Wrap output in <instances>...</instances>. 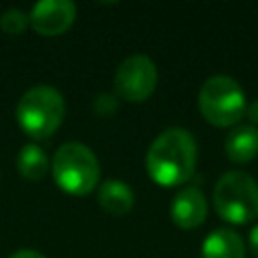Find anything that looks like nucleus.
<instances>
[{"label": "nucleus", "mask_w": 258, "mask_h": 258, "mask_svg": "<svg viewBox=\"0 0 258 258\" xmlns=\"http://www.w3.org/2000/svg\"><path fill=\"white\" fill-rule=\"evenodd\" d=\"M198 107L208 123L216 127H234L246 115L248 105L238 81L228 75H214L202 85Z\"/></svg>", "instance_id": "39448f33"}, {"label": "nucleus", "mask_w": 258, "mask_h": 258, "mask_svg": "<svg viewBox=\"0 0 258 258\" xmlns=\"http://www.w3.org/2000/svg\"><path fill=\"white\" fill-rule=\"evenodd\" d=\"M115 95L139 103L145 101L157 85V67L147 54L127 56L115 71Z\"/></svg>", "instance_id": "423d86ee"}, {"label": "nucleus", "mask_w": 258, "mask_h": 258, "mask_svg": "<svg viewBox=\"0 0 258 258\" xmlns=\"http://www.w3.org/2000/svg\"><path fill=\"white\" fill-rule=\"evenodd\" d=\"M93 107H95V113H99V115H113V113L117 111V107H119L117 95H111V93H101V95L95 99Z\"/></svg>", "instance_id": "4468645a"}, {"label": "nucleus", "mask_w": 258, "mask_h": 258, "mask_svg": "<svg viewBox=\"0 0 258 258\" xmlns=\"http://www.w3.org/2000/svg\"><path fill=\"white\" fill-rule=\"evenodd\" d=\"M202 258H244L246 246L232 228H218L210 232L202 244Z\"/></svg>", "instance_id": "1a4fd4ad"}, {"label": "nucleus", "mask_w": 258, "mask_h": 258, "mask_svg": "<svg viewBox=\"0 0 258 258\" xmlns=\"http://www.w3.org/2000/svg\"><path fill=\"white\" fill-rule=\"evenodd\" d=\"M10 258H46V256L40 254V252H36V250H28V248H24V250H16Z\"/></svg>", "instance_id": "f3484780"}, {"label": "nucleus", "mask_w": 258, "mask_h": 258, "mask_svg": "<svg viewBox=\"0 0 258 258\" xmlns=\"http://www.w3.org/2000/svg\"><path fill=\"white\" fill-rule=\"evenodd\" d=\"M64 119V99L48 85H36L28 89L16 105L18 125L34 139L50 137Z\"/></svg>", "instance_id": "20e7f679"}, {"label": "nucleus", "mask_w": 258, "mask_h": 258, "mask_svg": "<svg viewBox=\"0 0 258 258\" xmlns=\"http://www.w3.org/2000/svg\"><path fill=\"white\" fill-rule=\"evenodd\" d=\"M52 177L71 196H87L97 187L101 167L97 155L83 143L71 141L56 149L50 161Z\"/></svg>", "instance_id": "f03ea898"}, {"label": "nucleus", "mask_w": 258, "mask_h": 258, "mask_svg": "<svg viewBox=\"0 0 258 258\" xmlns=\"http://www.w3.org/2000/svg\"><path fill=\"white\" fill-rule=\"evenodd\" d=\"M97 198H99L101 208L107 214H115V216L127 214L133 208V202H135L133 189L127 183L119 181V179H107V181H103L101 187H99V191H97Z\"/></svg>", "instance_id": "9b49d317"}, {"label": "nucleus", "mask_w": 258, "mask_h": 258, "mask_svg": "<svg viewBox=\"0 0 258 258\" xmlns=\"http://www.w3.org/2000/svg\"><path fill=\"white\" fill-rule=\"evenodd\" d=\"M28 26V14H24L20 8H8L0 16V28L8 34H20Z\"/></svg>", "instance_id": "ddd939ff"}, {"label": "nucleus", "mask_w": 258, "mask_h": 258, "mask_svg": "<svg viewBox=\"0 0 258 258\" xmlns=\"http://www.w3.org/2000/svg\"><path fill=\"white\" fill-rule=\"evenodd\" d=\"M226 155L234 163H250L258 155V129L254 125H236L226 137Z\"/></svg>", "instance_id": "9d476101"}, {"label": "nucleus", "mask_w": 258, "mask_h": 258, "mask_svg": "<svg viewBox=\"0 0 258 258\" xmlns=\"http://www.w3.org/2000/svg\"><path fill=\"white\" fill-rule=\"evenodd\" d=\"M16 165H18V171H20L22 177L38 181V179H42L46 175L50 161H48V155L42 151V147L28 143L18 151Z\"/></svg>", "instance_id": "f8f14e48"}, {"label": "nucleus", "mask_w": 258, "mask_h": 258, "mask_svg": "<svg viewBox=\"0 0 258 258\" xmlns=\"http://www.w3.org/2000/svg\"><path fill=\"white\" fill-rule=\"evenodd\" d=\"M77 14L71 0H42L36 2L28 14V22L42 36H56L69 30Z\"/></svg>", "instance_id": "0eeeda50"}, {"label": "nucleus", "mask_w": 258, "mask_h": 258, "mask_svg": "<svg viewBox=\"0 0 258 258\" xmlns=\"http://www.w3.org/2000/svg\"><path fill=\"white\" fill-rule=\"evenodd\" d=\"M198 147L189 131L169 127L159 133L147 149L145 167L149 177L165 187L185 183L196 169Z\"/></svg>", "instance_id": "f257e3e1"}, {"label": "nucleus", "mask_w": 258, "mask_h": 258, "mask_svg": "<svg viewBox=\"0 0 258 258\" xmlns=\"http://www.w3.org/2000/svg\"><path fill=\"white\" fill-rule=\"evenodd\" d=\"M246 117L250 119V123L258 129V99L256 101H252L248 107H246Z\"/></svg>", "instance_id": "dca6fc26"}, {"label": "nucleus", "mask_w": 258, "mask_h": 258, "mask_svg": "<svg viewBox=\"0 0 258 258\" xmlns=\"http://www.w3.org/2000/svg\"><path fill=\"white\" fill-rule=\"evenodd\" d=\"M248 246H250V252L254 258H258V224L250 228L248 232Z\"/></svg>", "instance_id": "2eb2a0df"}, {"label": "nucleus", "mask_w": 258, "mask_h": 258, "mask_svg": "<svg viewBox=\"0 0 258 258\" xmlns=\"http://www.w3.org/2000/svg\"><path fill=\"white\" fill-rule=\"evenodd\" d=\"M214 210L228 224H248L258 218V183L246 171H226L214 185Z\"/></svg>", "instance_id": "7ed1b4c3"}, {"label": "nucleus", "mask_w": 258, "mask_h": 258, "mask_svg": "<svg viewBox=\"0 0 258 258\" xmlns=\"http://www.w3.org/2000/svg\"><path fill=\"white\" fill-rule=\"evenodd\" d=\"M208 216V202L198 187H183L171 202V220L183 230L198 228Z\"/></svg>", "instance_id": "6e6552de"}]
</instances>
